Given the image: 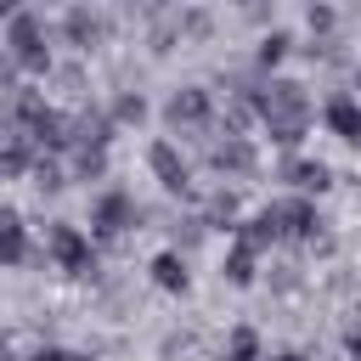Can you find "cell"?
<instances>
[{
  "label": "cell",
  "instance_id": "cell-4",
  "mask_svg": "<svg viewBox=\"0 0 361 361\" xmlns=\"http://www.w3.org/2000/svg\"><path fill=\"white\" fill-rule=\"evenodd\" d=\"M231 361H254V333H237L231 338Z\"/></svg>",
  "mask_w": 361,
  "mask_h": 361
},
{
  "label": "cell",
  "instance_id": "cell-2",
  "mask_svg": "<svg viewBox=\"0 0 361 361\" xmlns=\"http://www.w3.org/2000/svg\"><path fill=\"white\" fill-rule=\"evenodd\" d=\"M23 254V231H17V214H0V259H17Z\"/></svg>",
  "mask_w": 361,
  "mask_h": 361
},
{
  "label": "cell",
  "instance_id": "cell-1",
  "mask_svg": "<svg viewBox=\"0 0 361 361\" xmlns=\"http://www.w3.org/2000/svg\"><path fill=\"white\" fill-rule=\"evenodd\" d=\"M327 124H333L338 135L361 141V113H355V102H333V107H327Z\"/></svg>",
  "mask_w": 361,
  "mask_h": 361
},
{
  "label": "cell",
  "instance_id": "cell-3",
  "mask_svg": "<svg viewBox=\"0 0 361 361\" xmlns=\"http://www.w3.org/2000/svg\"><path fill=\"white\" fill-rule=\"evenodd\" d=\"M158 282H164V288H180V265H175V259H169V254H164V259H158Z\"/></svg>",
  "mask_w": 361,
  "mask_h": 361
}]
</instances>
